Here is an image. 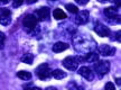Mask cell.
<instances>
[{
	"label": "cell",
	"instance_id": "7",
	"mask_svg": "<svg viewBox=\"0 0 121 90\" xmlns=\"http://www.w3.org/2000/svg\"><path fill=\"white\" fill-rule=\"evenodd\" d=\"M104 15L110 19H116V23H120V16H118V8L117 7H109L104 9Z\"/></svg>",
	"mask_w": 121,
	"mask_h": 90
},
{
	"label": "cell",
	"instance_id": "6",
	"mask_svg": "<svg viewBox=\"0 0 121 90\" xmlns=\"http://www.w3.org/2000/svg\"><path fill=\"white\" fill-rule=\"evenodd\" d=\"M90 18V13L87 10H82V11H78L76 13V17H75V23L78 25H84L89 22Z\"/></svg>",
	"mask_w": 121,
	"mask_h": 90
},
{
	"label": "cell",
	"instance_id": "1",
	"mask_svg": "<svg viewBox=\"0 0 121 90\" xmlns=\"http://www.w3.org/2000/svg\"><path fill=\"white\" fill-rule=\"evenodd\" d=\"M73 44L75 50L82 54L92 52L96 47V44L87 35H75L73 37Z\"/></svg>",
	"mask_w": 121,
	"mask_h": 90
},
{
	"label": "cell",
	"instance_id": "13",
	"mask_svg": "<svg viewBox=\"0 0 121 90\" xmlns=\"http://www.w3.org/2000/svg\"><path fill=\"white\" fill-rule=\"evenodd\" d=\"M67 48H69V44L64 43V42H57L53 45V52H55V53H60Z\"/></svg>",
	"mask_w": 121,
	"mask_h": 90
},
{
	"label": "cell",
	"instance_id": "30",
	"mask_svg": "<svg viewBox=\"0 0 121 90\" xmlns=\"http://www.w3.org/2000/svg\"><path fill=\"white\" fill-rule=\"evenodd\" d=\"M116 81H117V85H118V86L120 87V83H121V82H120V78H117V79H116Z\"/></svg>",
	"mask_w": 121,
	"mask_h": 90
},
{
	"label": "cell",
	"instance_id": "27",
	"mask_svg": "<svg viewBox=\"0 0 121 90\" xmlns=\"http://www.w3.org/2000/svg\"><path fill=\"white\" fill-rule=\"evenodd\" d=\"M38 0H26V2L28 5H33V4H35V2H37Z\"/></svg>",
	"mask_w": 121,
	"mask_h": 90
},
{
	"label": "cell",
	"instance_id": "21",
	"mask_svg": "<svg viewBox=\"0 0 121 90\" xmlns=\"http://www.w3.org/2000/svg\"><path fill=\"white\" fill-rule=\"evenodd\" d=\"M4 41H6V35L0 32V50H2L4 46Z\"/></svg>",
	"mask_w": 121,
	"mask_h": 90
},
{
	"label": "cell",
	"instance_id": "14",
	"mask_svg": "<svg viewBox=\"0 0 121 90\" xmlns=\"http://www.w3.org/2000/svg\"><path fill=\"white\" fill-rule=\"evenodd\" d=\"M53 16H54V18H55L56 20H62V19H65V18H67V16H66L65 11H63V10H62L60 8L54 9Z\"/></svg>",
	"mask_w": 121,
	"mask_h": 90
},
{
	"label": "cell",
	"instance_id": "28",
	"mask_svg": "<svg viewBox=\"0 0 121 90\" xmlns=\"http://www.w3.org/2000/svg\"><path fill=\"white\" fill-rule=\"evenodd\" d=\"M114 2H116V7H117V8H120V5H121L120 0H114Z\"/></svg>",
	"mask_w": 121,
	"mask_h": 90
},
{
	"label": "cell",
	"instance_id": "2",
	"mask_svg": "<svg viewBox=\"0 0 121 90\" xmlns=\"http://www.w3.org/2000/svg\"><path fill=\"white\" fill-rule=\"evenodd\" d=\"M110 70V62L108 61H96L94 63V72L98 74V77L101 79L103 78Z\"/></svg>",
	"mask_w": 121,
	"mask_h": 90
},
{
	"label": "cell",
	"instance_id": "31",
	"mask_svg": "<svg viewBox=\"0 0 121 90\" xmlns=\"http://www.w3.org/2000/svg\"><path fill=\"white\" fill-rule=\"evenodd\" d=\"M51 1H54V0H51Z\"/></svg>",
	"mask_w": 121,
	"mask_h": 90
},
{
	"label": "cell",
	"instance_id": "18",
	"mask_svg": "<svg viewBox=\"0 0 121 90\" xmlns=\"http://www.w3.org/2000/svg\"><path fill=\"white\" fill-rule=\"evenodd\" d=\"M65 8L67 9L69 13H72V14H76L78 11V8L76 7V6H74L73 4H67L66 6H65Z\"/></svg>",
	"mask_w": 121,
	"mask_h": 90
},
{
	"label": "cell",
	"instance_id": "26",
	"mask_svg": "<svg viewBox=\"0 0 121 90\" xmlns=\"http://www.w3.org/2000/svg\"><path fill=\"white\" fill-rule=\"evenodd\" d=\"M10 2V0H0V5H7Z\"/></svg>",
	"mask_w": 121,
	"mask_h": 90
},
{
	"label": "cell",
	"instance_id": "11",
	"mask_svg": "<svg viewBox=\"0 0 121 90\" xmlns=\"http://www.w3.org/2000/svg\"><path fill=\"white\" fill-rule=\"evenodd\" d=\"M99 51L101 53V55L103 56H111V55H114L116 53V48L110 45H107V44H102L99 46Z\"/></svg>",
	"mask_w": 121,
	"mask_h": 90
},
{
	"label": "cell",
	"instance_id": "12",
	"mask_svg": "<svg viewBox=\"0 0 121 90\" xmlns=\"http://www.w3.org/2000/svg\"><path fill=\"white\" fill-rule=\"evenodd\" d=\"M78 61L80 62L81 60L86 61V62H90V63H94L99 60V54H96L94 52H89L86 54H84V57H76Z\"/></svg>",
	"mask_w": 121,
	"mask_h": 90
},
{
	"label": "cell",
	"instance_id": "20",
	"mask_svg": "<svg viewBox=\"0 0 121 90\" xmlns=\"http://www.w3.org/2000/svg\"><path fill=\"white\" fill-rule=\"evenodd\" d=\"M6 16H11V11L8 8H0V18L6 17Z\"/></svg>",
	"mask_w": 121,
	"mask_h": 90
},
{
	"label": "cell",
	"instance_id": "22",
	"mask_svg": "<svg viewBox=\"0 0 121 90\" xmlns=\"http://www.w3.org/2000/svg\"><path fill=\"white\" fill-rule=\"evenodd\" d=\"M25 1H26V0H13V7H20Z\"/></svg>",
	"mask_w": 121,
	"mask_h": 90
},
{
	"label": "cell",
	"instance_id": "25",
	"mask_svg": "<svg viewBox=\"0 0 121 90\" xmlns=\"http://www.w3.org/2000/svg\"><path fill=\"white\" fill-rule=\"evenodd\" d=\"M120 34H121L120 30H118L117 33H116V39H117L118 42H120Z\"/></svg>",
	"mask_w": 121,
	"mask_h": 90
},
{
	"label": "cell",
	"instance_id": "29",
	"mask_svg": "<svg viewBox=\"0 0 121 90\" xmlns=\"http://www.w3.org/2000/svg\"><path fill=\"white\" fill-rule=\"evenodd\" d=\"M99 2H101V4H105V2H109V1H112V0H98Z\"/></svg>",
	"mask_w": 121,
	"mask_h": 90
},
{
	"label": "cell",
	"instance_id": "9",
	"mask_svg": "<svg viewBox=\"0 0 121 90\" xmlns=\"http://www.w3.org/2000/svg\"><path fill=\"white\" fill-rule=\"evenodd\" d=\"M94 32L99 35V36H101V37H107V36L110 35V29H109L105 25L100 24V23H98V24L94 26Z\"/></svg>",
	"mask_w": 121,
	"mask_h": 90
},
{
	"label": "cell",
	"instance_id": "8",
	"mask_svg": "<svg viewBox=\"0 0 121 90\" xmlns=\"http://www.w3.org/2000/svg\"><path fill=\"white\" fill-rule=\"evenodd\" d=\"M78 74L86 79L87 81H92L94 79V71H92V69L87 68V66H82L78 70Z\"/></svg>",
	"mask_w": 121,
	"mask_h": 90
},
{
	"label": "cell",
	"instance_id": "10",
	"mask_svg": "<svg viewBox=\"0 0 121 90\" xmlns=\"http://www.w3.org/2000/svg\"><path fill=\"white\" fill-rule=\"evenodd\" d=\"M49 8L48 7H42V8H39L36 10V17L38 20L40 22H44V20H46L48 17H49Z\"/></svg>",
	"mask_w": 121,
	"mask_h": 90
},
{
	"label": "cell",
	"instance_id": "16",
	"mask_svg": "<svg viewBox=\"0 0 121 90\" xmlns=\"http://www.w3.org/2000/svg\"><path fill=\"white\" fill-rule=\"evenodd\" d=\"M17 77L19 79H22V80L27 81V80L31 79V73L28 72V71H19V72H17Z\"/></svg>",
	"mask_w": 121,
	"mask_h": 90
},
{
	"label": "cell",
	"instance_id": "3",
	"mask_svg": "<svg viewBox=\"0 0 121 90\" xmlns=\"http://www.w3.org/2000/svg\"><path fill=\"white\" fill-rule=\"evenodd\" d=\"M37 23H38V19L37 17L33 15V14H29V15H26L24 19H22V25L24 27L26 28L28 32H31V30H34L36 28V26H37Z\"/></svg>",
	"mask_w": 121,
	"mask_h": 90
},
{
	"label": "cell",
	"instance_id": "17",
	"mask_svg": "<svg viewBox=\"0 0 121 90\" xmlns=\"http://www.w3.org/2000/svg\"><path fill=\"white\" fill-rule=\"evenodd\" d=\"M33 61H34V56H33V54H29V53L25 54V55L22 57V62L27 63V64H31Z\"/></svg>",
	"mask_w": 121,
	"mask_h": 90
},
{
	"label": "cell",
	"instance_id": "4",
	"mask_svg": "<svg viewBox=\"0 0 121 90\" xmlns=\"http://www.w3.org/2000/svg\"><path fill=\"white\" fill-rule=\"evenodd\" d=\"M36 74L40 80H46L48 78L52 77V71L49 69V65L47 63H43V64L38 65V68L36 69Z\"/></svg>",
	"mask_w": 121,
	"mask_h": 90
},
{
	"label": "cell",
	"instance_id": "23",
	"mask_svg": "<svg viewBox=\"0 0 121 90\" xmlns=\"http://www.w3.org/2000/svg\"><path fill=\"white\" fill-rule=\"evenodd\" d=\"M104 88H105L107 90H110V89L113 90V89H114V85H113L112 82H108V83L104 86Z\"/></svg>",
	"mask_w": 121,
	"mask_h": 90
},
{
	"label": "cell",
	"instance_id": "5",
	"mask_svg": "<svg viewBox=\"0 0 121 90\" xmlns=\"http://www.w3.org/2000/svg\"><path fill=\"white\" fill-rule=\"evenodd\" d=\"M63 65H64V68H66L69 71H75L78 66V61L76 57L67 56L66 59L63 60Z\"/></svg>",
	"mask_w": 121,
	"mask_h": 90
},
{
	"label": "cell",
	"instance_id": "19",
	"mask_svg": "<svg viewBox=\"0 0 121 90\" xmlns=\"http://www.w3.org/2000/svg\"><path fill=\"white\" fill-rule=\"evenodd\" d=\"M11 23V16H6V17L0 18V24L4 26H8Z\"/></svg>",
	"mask_w": 121,
	"mask_h": 90
},
{
	"label": "cell",
	"instance_id": "24",
	"mask_svg": "<svg viewBox=\"0 0 121 90\" xmlns=\"http://www.w3.org/2000/svg\"><path fill=\"white\" fill-rule=\"evenodd\" d=\"M76 2H78V5H82V6H85V5L90 1V0H75Z\"/></svg>",
	"mask_w": 121,
	"mask_h": 90
},
{
	"label": "cell",
	"instance_id": "15",
	"mask_svg": "<svg viewBox=\"0 0 121 90\" xmlns=\"http://www.w3.org/2000/svg\"><path fill=\"white\" fill-rule=\"evenodd\" d=\"M52 76L55 78V79H57V80H60V79H64V78L66 77V72L62 71L60 69H56V70L52 71Z\"/></svg>",
	"mask_w": 121,
	"mask_h": 90
}]
</instances>
